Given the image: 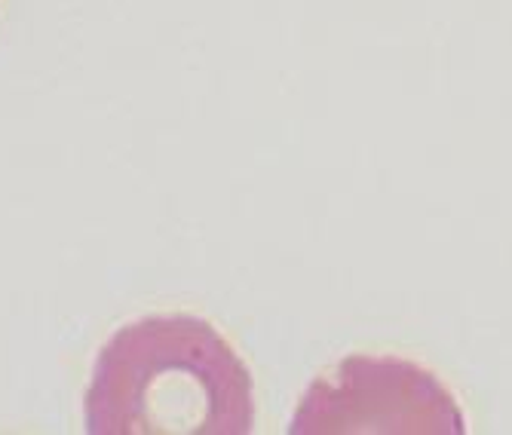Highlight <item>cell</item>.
<instances>
[{"label": "cell", "instance_id": "obj_1", "mask_svg": "<svg viewBox=\"0 0 512 435\" xmlns=\"http://www.w3.org/2000/svg\"><path fill=\"white\" fill-rule=\"evenodd\" d=\"M252 426V374L197 316L138 319L111 337L92 368V435H246Z\"/></svg>", "mask_w": 512, "mask_h": 435}, {"label": "cell", "instance_id": "obj_2", "mask_svg": "<svg viewBox=\"0 0 512 435\" xmlns=\"http://www.w3.org/2000/svg\"><path fill=\"white\" fill-rule=\"evenodd\" d=\"M295 435H463L467 417L448 386L396 356H350L304 393Z\"/></svg>", "mask_w": 512, "mask_h": 435}]
</instances>
